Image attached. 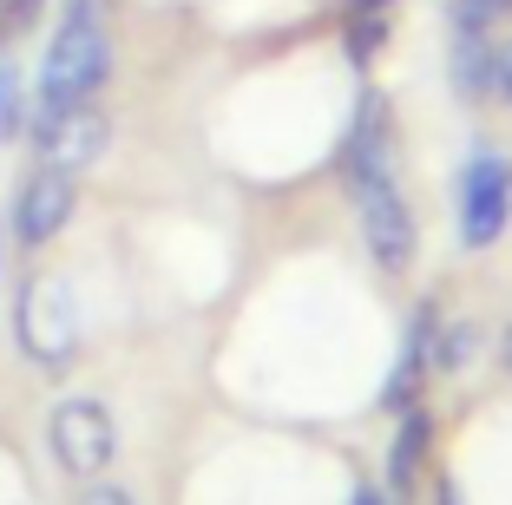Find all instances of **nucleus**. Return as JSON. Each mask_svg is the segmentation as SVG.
<instances>
[{
	"instance_id": "obj_9",
	"label": "nucleus",
	"mask_w": 512,
	"mask_h": 505,
	"mask_svg": "<svg viewBox=\"0 0 512 505\" xmlns=\"http://www.w3.org/2000/svg\"><path fill=\"white\" fill-rule=\"evenodd\" d=\"M27 119H33V86H27V73H20V60L0 46V138H20Z\"/></svg>"
},
{
	"instance_id": "obj_11",
	"label": "nucleus",
	"mask_w": 512,
	"mask_h": 505,
	"mask_svg": "<svg viewBox=\"0 0 512 505\" xmlns=\"http://www.w3.org/2000/svg\"><path fill=\"white\" fill-rule=\"evenodd\" d=\"M473 355H480V328H473V322H434V348H427V368L453 374V368H467Z\"/></svg>"
},
{
	"instance_id": "obj_15",
	"label": "nucleus",
	"mask_w": 512,
	"mask_h": 505,
	"mask_svg": "<svg viewBox=\"0 0 512 505\" xmlns=\"http://www.w3.org/2000/svg\"><path fill=\"white\" fill-rule=\"evenodd\" d=\"M434 505H460V486H453V479H440V486H434Z\"/></svg>"
},
{
	"instance_id": "obj_7",
	"label": "nucleus",
	"mask_w": 512,
	"mask_h": 505,
	"mask_svg": "<svg viewBox=\"0 0 512 505\" xmlns=\"http://www.w3.org/2000/svg\"><path fill=\"white\" fill-rule=\"evenodd\" d=\"M427 446H434V414L421 401L401 407V427H394V446H388V492H407L427 466Z\"/></svg>"
},
{
	"instance_id": "obj_10",
	"label": "nucleus",
	"mask_w": 512,
	"mask_h": 505,
	"mask_svg": "<svg viewBox=\"0 0 512 505\" xmlns=\"http://www.w3.org/2000/svg\"><path fill=\"white\" fill-rule=\"evenodd\" d=\"M381 46H388V14H342V60L355 73L381 60Z\"/></svg>"
},
{
	"instance_id": "obj_4",
	"label": "nucleus",
	"mask_w": 512,
	"mask_h": 505,
	"mask_svg": "<svg viewBox=\"0 0 512 505\" xmlns=\"http://www.w3.org/2000/svg\"><path fill=\"white\" fill-rule=\"evenodd\" d=\"M27 138H33V158L40 164L79 178V171H92V164L112 151V112L92 99V105L60 112V119H27Z\"/></svg>"
},
{
	"instance_id": "obj_2",
	"label": "nucleus",
	"mask_w": 512,
	"mask_h": 505,
	"mask_svg": "<svg viewBox=\"0 0 512 505\" xmlns=\"http://www.w3.org/2000/svg\"><path fill=\"white\" fill-rule=\"evenodd\" d=\"M112 20L106 0H60L53 40L40 53V79H33V119H60L73 105H92L112 86Z\"/></svg>"
},
{
	"instance_id": "obj_18",
	"label": "nucleus",
	"mask_w": 512,
	"mask_h": 505,
	"mask_svg": "<svg viewBox=\"0 0 512 505\" xmlns=\"http://www.w3.org/2000/svg\"><path fill=\"white\" fill-rule=\"evenodd\" d=\"M493 7H499V14H512V0H493Z\"/></svg>"
},
{
	"instance_id": "obj_14",
	"label": "nucleus",
	"mask_w": 512,
	"mask_h": 505,
	"mask_svg": "<svg viewBox=\"0 0 512 505\" xmlns=\"http://www.w3.org/2000/svg\"><path fill=\"white\" fill-rule=\"evenodd\" d=\"M348 505H388V492H375V486H355V492H348Z\"/></svg>"
},
{
	"instance_id": "obj_8",
	"label": "nucleus",
	"mask_w": 512,
	"mask_h": 505,
	"mask_svg": "<svg viewBox=\"0 0 512 505\" xmlns=\"http://www.w3.org/2000/svg\"><path fill=\"white\" fill-rule=\"evenodd\" d=\"M447 73H453V92L467 105L493 99V33H453Z\"/></svg>"
},
{
	"instance_id": "obj_5",
	"label": "nucleus",
	"mask_w": 512,
	"mask_h": 505,
	"mask_svg": "<svg viewBox=\"0 0 512 505\" xmlns=\"http://www.w3.org/2000/svg\"><path fill=\"white\" fill-rule=\"evenodd\" d=\"M73 210H79V178H66V171L40 164V171H33V178L20 184L7 230H14L20 250H46V243H53V237L66 230V223H73Z\"/></svg>"
},
{
	"instance_id": "obj_16",
	"label": "nucleus",
	"mask_w": 512,
	"mask_h": 505,
	"mask_svg": "<svg viewBox=\"0 0 512 505\" xmlns=\"http://www.w3.org/2000/svg\"><path fill=\"white\" fill-rule=\"evenodd\" d=\"M499 355H506V374H512V322H506V335H499Z\"/></svg>"
},
{
	"instance_id": "obj_3",
	"label": "nucleus",
	"mask_w": 512,
	"mask_h": 505,
	"mask_svg": "<svg viewBox=\"0 0 512 505\" xmlns=\"http://www.w3.org/2000/svg\"><path fill=\"white\" fill-rule=\"evenodd\" d=\"M512 230V158L493 145H473L453 178V237L460 250H493Z\"/></svg>"
},
{
	"instance_id": "obj_12",
	"label": "nucleus",
	"mask_w": 512,
	"mask_h": 505,
	"mask_svg": "<svg viewBox=\"0 0 512 505\" xmlns=\"http://www.w3.org/2000/svg\"><path fill=\"white\" fill-rule=\"evenodd\" d=\"M493 92L512 105V46H493Z\"/></svg>"
},
{
	"instance_id": "obj_13",
	"label": "nucleus",
	"mask_w": 512,
	"mask_h": 505,
	"mask_svg": "<svg viewBox=\"0 0 512 505\" xmlns=\"http://www.w3.org/2000/svg\"><path fill=\"white\" fill-rule=\"evenodd\" d=\"M79 505H138L132 492H119V486H86V499Z\"/></svg>"
},
{
	"instance_id": "obj_1",
	"label": "nucleus",
	"mask_w": 512,
	"mask_h": 505,
	"mask_svg": "<svg viewBox=\"0 0 512 505\" xmlns=\"http://www.w3.org/2000/svg\"><path fill=\"white\" fill-rule=\"evenodd\" d=\"M342 184L348 204H355V223H362V243L375 256V269L401 276L421 256V223H414V204H407L401 178H394V105L381 86L355 92V112H348L342 132Z\"/></svg>"
},
{
	"instance_id": "obj_17",
	"label": "nucleus",
	"mask_w": 512,
	"mask_h": 505,
	"mask_svg": "<svg viewBox=\"0 0 512 505\" xmlns=\"http://www.w3.org/2000/svg\"><path fill=\"white\" fill-rule=\"evenodd\" d=\"M0 269H7V217H0Z\"/></svg>"
},
{
	"instance_id": "obj_6",
	"label": "nucleus",
	"mask_w": 512,
	"mask_h": 505,
	"mask_svg": "<svg viewBox=\"0 0 512 505\" xmlns=\"http://www.w3.org/2000/svg\"><path fill=\"white\" fill-rule=\"evenodd\" d=\"M53 453H60L66 473L79 479H99L119 453V427L99 401H60L53 407Z\"/></svg>"
}]
</instances>
